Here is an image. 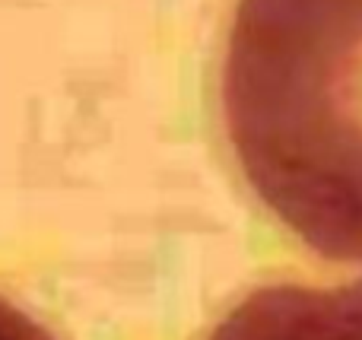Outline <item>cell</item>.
<instances>
[{
  "instance_id": "6da1fadb",
  "label": "cell",
  "mask_w": 362,
  "mask_h": 340,
  "mask_svg": "<svg viewBox=\"0 0 362 340\" xmlns=\"http://www.w3.org/2000/svg\"><path fill=\"white\" fill-rule=\"evenodd\" d=\"M219 102L257 201L315 254L362 264V0H238Z\"/></svg>"
},
{
  "instance_id": "7a4b0ae2",
  "label": "cell",
  "mask_w": 362,
  "mask_h": 340,
  "mask_svg": "<svg viewBox=\"0 0 362 340\" xmlns=\"http://www.w3.org/2000/svg\"><path fill=\"white\" fill-rule=\"evenodd\" d=\"M206 340H362V277L337 286H261Z\"/></svg>"
},
{
  "instance_id": "3957f363",
  "label": "cell",
  "mask_w": 362,
  "mask_h": 340,
  "mask_svg": "<svg viewBox=\"0 0 362 340\" xmlns=\"http://www.w3.org/2000/svg\"><path fill=\"white\" fill-rule=\"evenodd\" d=\"M0 340H57L48 328L32 322L23 309L0 296Z\"/></svg>"
}]
</instances>
